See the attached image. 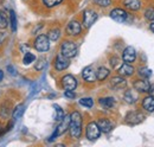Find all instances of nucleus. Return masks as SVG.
Listing matches in <instances>:
<instances>
[{"label": "nucleus", "instance_id": "1", "mask_svg": "<svg viewBox=\"0 0 154 147\" xmlns=\"http://www.w3.org/2000/svg\"><path fill=\"white\" fill-rule=\"evenodd\" d=\"M69 132L71 138L79 139L82 134V115L78 111H74L70 115V124H69Z\"/></svg>", "mask_w": 154, "mask_h": 147}, {"label": "nucleus", "instance_id": "2", "mask_svg": "<svg viewBox=\"0 0 154 147\" xmlns=\"http://www.w3.org/2000/svg\"><path fill=\"white\" fill-rule=\"evenodd\" d=\"M60 55L66 58H74L77 55V45L71 40H65L60 45Z\"/></svg>", "mask_w": 154, "mask_h": 147}, {"label": "nucleus", "instance_id": "3", "mask_svg": "<svg viewBox=\"0 0 154 147\" xmlns=\"http://www.w3.org/2000/svg\"><path fill=\"white\" fill-rule=\"evenodd\" d=\"M143 119H145L143 113L137 111V110H133V111H129V113L126 115L125 121H126V124H128V125H131V126H134V125L141 124V122L143 121Z\"/></svg>", "mask_w": 154, "mask_h": 147}, {"label": "nucleus", "instance_id": "4", "mask_svg": "<svg viewBox=\"0 0 154 147\" xmlns=\"http://www.w3.org/2000/svg\"><path fill=\"white\" fill-rule=\"evenodd\" d=\"M35 48L39 52H46L50 49V39L45 35H39L35 40Z\"/></svg>", "mask_w": 154, "mask_h": 147}, {"label": "nucleus", "instance_id": "5", "mask_svg": "<svg viewBox=\"0 0 154 147\" xmlns=\"http://www.w3.org/2000/svg\"><path fill=\"white\" fill-rule=\"evenodd\" d=\"M85 135H87L88 140H90V141H94V140H96V139L100 138L101 129L98 127L97 122H90V124H88L87 129H85Z\"/></svg>", "mask_w": 154, "mask_h": 147}, {"label": "nucleus", "instance_id": "6", "mask_svg": "<svg viewBox=\"0 0 154 147\" xmlns=\"http://www.w3.org/2000/svg\"><path fill=\"white\" fill-rule=\"evenodd\" d=\"M69 124H70V115H66V116H64V117H63V120H62V121H60V124L58 125V127L56 128V130H55L54 135L51 136L50 141H51V140H54L55 138L59 136V135L64 134V133L69 129Z\"/></svg>", "mask_w": 154, "mask_h": 147}, {"label": "nucleus", "instance_id": "7", "mask_svg": "<svg viewBox=\"0 0 154 147\" xmlns=\"http://www.w3.org/2000/svg\"><path fill=\"white\" fill-rule=\"evenodd\" d=\"M97 17L98 16L94 10H90V8L85 10L83 12V24H84V26L88 27V29L90 26H93V24L97 20Z\"/></svg>", "mask_w": 154, "mask_h": 147}, {"label": "nucleus", "instance_id": "8", "mask_svg": "<svg viewBox=\"0 0 154 147\" xmlns=\"http://www.w3.org/2000/svg\"><path fill=\"white\" fill-rule=\"evenodd\" d=\"M62 86L65 90H75L77 87V80L72 75H65L62 78Z\"/></svg>", "mask_w": 154, "mask_h": 147}, {"label": "nucleus", "instance_id": "9", "mask_svg": "<svg viewBox=\"0 0 154 147\" xmlns=\"http://www.w3.org/2000/svg\"><path fill=\"white\" fill-rule=\"evenodd\" d=\"M110 18L116 23H125L128 19V13L122 8H114L110 12Z\"/></svg>", "mask_w": 154, "mask_h": 147}, {"label": "nucleus", "instance_id": "10", "mask_svg": "<svg viewBox=\"0 0 154 147\" xmlns=\"http://www.w3.org/2000/svg\"><path fill=\"white\" fill-rule=\"evenodd\" d=\"M122 59L125 63H129L132 64L133 62H135L136 59V52H135V49L133 46H127L123 52H122Z\"/></svg>", "mask_w": 154, "mask_h": 147}, {"label": "nucleus", "instance_id": "11", "mask_svg": "<svg viewBox=\"0 0 154 147\" xmlns=\"http://www.w3.org/2000/svg\"><path fill=\"white\" fill-rule=\"evenodd\" d=\"M82 77L85 82H89V83H93L96 81V71L94 70V68L91 65H88L83 69L82 71Z\"/></svg>", "mask_w": 154, "mask_h": 147}, {"label": "nucleus", "instance_id": "12", "mask_svg": "<svg viewBox=\"0 0 154 147\" xmlns=\"http://www.w3.org/2000/svg\"><path fill=\"white\" fill-rule=\"evenodd\" d=\"M70 65V62H69V58L64 57L63 55H58L55 59V69L57 71H63L65 70Z\"/></svg>", "mask_w": 154, "mask_h": 147}, {"label": "nucleus", "instance_id": "13", "mask_svg": "<svg viewBox=\"0 0 154 147\" xmlns=\"http://www.w3.org/2000/svg\"><path fill=\"white\" fill-rule=\"evenodd\" d=\"M82 31V25L77 20H71L66 26V33L70 36H78Z\"/></svg>", "mask_w": 154, "mask_h": 147}, {"label": "nucleus", "instance_id": "14", "mask_svg": "<svg viewBox=\"0 0 154 147\" xmlns=\"http://www.w3.org/2000/svg\"><path fill=\"white\" fill-rule=\"evenodd\" d=\"M149 86H151V83L147 81V78H143V80H136L134 83H133V88H134V90H136V92H148Z\"/></svg>", "mask_w": 154, "mask_h": 147}, {"label": "nucleus", "instance_id": "15", "mask_svg": "<svg viewBox=\"0 0 154 147\" xmlns=\"http://www.w3.org/2000/svg\"><path fill=\"white\" fill-rule=\"evenodd\" d=\"M97 125L101 129V132H103V133H109L112 129L114 128V125L109 119H100Z\"/></svg>", "mask_w": 154, "mask_h": 147}, {"label": "nucleus", "instance_id": "16", "mask_svg": "<svg viewBox=\"0 0 154 147\" xmlns=\"http://www.w3.org/2000/svg\"><path fill=\"white\" fill-rule=\"evenodd\" d=\"M110 86H112L114 89H123V88H126V86H127V81H126L123 77H121V76H115V77L112 78Z\"/></svg>", "mask_w": 154, "mask_h": 147}, {"label": "nucleus", "instance_id": "17", "mask_svg": "<svg viewBox=\"0 0 154 147\" xmlns=\"http://www.w3.org/2000/svg\"><path fill=\"white\" fill-rule=\"evenodd\" d=\"M142 107H143V109L147 110V111H149V113H152L154 111V97L153 96H146L143 100H142Z\"/></svg>", "mask_w": 154, "mask_h": 147}, {"label": "nucleus", "instance_id": "18", "mask_svg": "<svg viewBox=\"0 0 154 147\" xmlns=\"http://www.w3.org/2000/svg\"><path fill=\"white\" fill-rule=\"evenodd\" d=\"M98 103L106 109H112L115 106V99L114 97H102L98 100Z\"/></svg>", "mask_w": 154, "mask_h": 147}, {"label": "nucleus", "instance_id": "19", "mask_svg": "<svg viewBox=\"0 0 154 147\" xmlns=\"http://www.w3.org/2000/svg\"><path fill=\"white\" fill-rule=\"evenodd\" d=\"M119 73L121 76H132L134 74V68L133 65H131L129 63H123L120 69H119Z\"/></svg>", "mask_w": 154, "mask_h": 147}, {"label": "nucleus", "instance_id": "20", "mask_svg": "<svg viewBox=\"0 0 154 147\" xmlns=\"http://www.w3.org/2000/svg\"><path fill=\"white\" fill-rule=\"evenodd\" d=\"M123 99H125V101L127 103L132 105V103H135L137 101V94L134 90H132V89H128V90H126V92H125Z\"/></svg>", "mask_w": 154, "mask_h": 147}, {"label": "nucleus", "instance_id": "21", "mask_svg": "<svg viewBox=\"0 0 154 147\" xmlns=\"http://www.w3.org/2000/svg\"><path fill=\"white\" fill-rule=\"evenodd\" d=\"M123 5H125L128 10H131V11H137V10H140V7H141L140 0H125V1H123Z\"/></svg>", "mask_w": 154, "mask_h": 147}, {"label": "nucleus", "instance_id": "22", "mask_svg": "<svg viewBox=\"0 0 154 147\" xmlns=\"http://www.w3.org/2000/svg\"><path fill=\"white\" fill-rule=\"evenodd\" d=\"M109 74H110L109 69H107L106 67H100L96 71V80H98V81H104L109 76Z\"/></svg>", "mask_w": 154, "mask_h": 147}, {"label": "nucleus", "instance_id": "23", "mask_svg": "<svg viewBox=\"0 0 154 147\" xmlns=\"http://www.w3.org/2000/svg\"><path fill=\"white\" fill-rule=\"evenodd\" d=\"M24 110H25V106L24 105H18L13 111H12V116H13V120H19L20 117H21V115L24 114Z\"/></svg>", "mask_w": 154, "mask_h": 147}, {"label": "nucleus", "instance_id": "24", "mask_svg": "<svg viewBox=\"0 0 154 147\" xmlns=\"http://www.w3.org/2000/svg\"><path fill=\"white\" fill-rule=\"evenodd\" d=\"M48 37H49L50 40L56 42V40L59 39V37H60V30H59V29H52V30L48 33Z\"/></svg>", "mask_w": 154, "mask_h": 147}, {"label": "nucleus", "instance_id": "25", "mask_svg": "<svg viewBox=\"0 0 154 147\" xmlns=\"http://www.w3.org/2000/svg\"><path fill=\"white\" fill-rule=\"evenodd\" d=\"M79 105L83 107H87V108H91L94 106V100L91 97H83L79 100Z\"/></svg>", "mask_w": 154, "mask_h": 147}, {"label": "nucleus", "instance_id": "26", "mask_svg": "<svg viewBox=\"0 0 154 147\" xmlns=\"http://www.w3.org/2000/svg\"><path fill=\"white\" fill-rule=\"evenodd\" d=\"M8 26V18L5 12L0 11V29H6Z\"/></svg>", "mask_w": 154, "mask_h": 147}, {"label": "nucleus", "instance_id": "27", "mask_svg": "<svg viewBox=\"0 0 154 147\" xmlns=\"http://www.w3.org/2000/svg\"><path fill=\"white\" fill-rule=\"evenodd\" d=\"M10 110H11L10 103H2L1 109H0V116L6 119V117L8 116V114H10Z\"/></svg>", "mask_w": 154, "mask_h": 147}, {"label": "nucleus", "instance_id": "28", "mask_svg": "<svg viewBox=\"0 0 154 147\" xmlns=\"http://www.w3.org/2000/svg\"><path fill=\"white\" fill-rule=\"evenodd\" d=\"M35 61H36V57H35L33 54H31V52L25 54L24 58H23V63H24L25 65H29V64H31V63L35 62Z\"/></svg>", "mask_w": 154, "mask_h": 147}, {"label": "nucleus", "instance_id": "29", "mask_svg": "<svg viewBox=\"0 0 154 147\" xmlns=\"http://www.w3.org/2000/svg\"><path fill=\"white\" fill-rule=\"evenodd\" d=\"M55 107V109H56V121H58V122H60L62 120H63V117L65 116V114H64V111H63V109L59 107V106H57V105H55L54 106Z\"/></svg>", "mask_w": 154, "mask_h": 147}, {"label": "nucleus", "instance_id": "30", "mask_svg": "<svg viewBox=\"0 0 154 147\" xmlns=\"http://www.w3.org/2000/svg\"><path fill=\"white\" fill-rule=\"evenodd\" d=\"M10 18H11V29L13 32H16L17 31V17H16L14 11L10 12Z\"/></svg>", "mask_w": 154, "mask_h": 147}, {"label": "nucleus", "instance_id": "31", "mask_svg": "<svg viewBox=\"0 0 154 147\" xmlns=\"http://www.w3.org/2000/svg\"><path fill=\"white\" fill-rule=\"evenodd\" d=\"M139 75H140L141 77H143V78H148V77L152 75V70L148 69L147 67L140 68V69H139Z\"/></svg>", "mask_w": 154, "mask_h": 147}, {"label": "nucleus", "instance_id": "32", "mask_svg": "<svg viewBox=\"0 0 154 147\" xmlns=\"http://www.w3.org/2000/svg\"><path fill=\"white\" fill-rule=\"evenodd\" d=\"M145 18L148 21H154V7H148L145 11Z\"/></svg>", "mask_w": 154, "mask_h": 147}, {"label": "nucleus", "instance_id": "33", "mask_svg": "<svg viewBox=\"0 0 154 147\" xmlns=\"http://www.w3.org/2000/svg\"><path fill=\"white\" fill-rule=\"evenodd\" d=\"M62 1H63V0H43L44 5H45L46 7H49V8L57 6V5H59Z\"/></svg>", "mask_w": 154, "mask_h": 147}, {"label": "nucleus", "instance_id": "34", "mask_svg": "<svg viewBox=\"0 0 154 147\" xmlns=\"http://www.w3.org/2000/svg\"><path fill=\"white\" fill-rule=\"evenodd\" d=\"M94 1L101 7H108L112 4V0H94Z\"/></svg>", "mask_w": 154, "mask_h": 147}, {"label": "nucleus", "instance_id": "35", "mask_svg": "<svg viewBox=\"0 0 154 147\" xmlns=\"http://www.w3.org/2000/svg\"><path fill=\"white\" fill-rule=\"evenodd\" d=\"M45 64H46L45 59H44V58H39L37 64H36V69H37V70H42V69L45 67Z\"/></svg>", "mask_w": 154, "mask_h": 147}, {"label": "nucleus", "instance_id": "36", "mask_svg": "<svg viewBox=\"0 0 154 147\" xmlns=\"http://www.w3.org/2000/svg\"><path fill=\"white\" fill-rule=\"evenodd\" d=\"M64 95H65V97H68V99H75V97H76V94L74 92V90H65Z\"/></svg>", "mask_w": 154, "mask_h": 147}, {"label": "nucleus", "instance_id": "37", "mask_svg": "<svg viewBox=\"0 0 154 147\" xmlns=\"http://www.w3.org/2000/svg\"><path fill=\"white\" fill-rule=\"evenodd\" d=\"M120 62V59L117 58V57H113V58H110V64H112V67L113 68H116V65H117V63Z\"/></svg>", "mask_w": 154, "mask_h": 147}, {"label": "nucleus", "instance_id": "38", "mask_svg": "<svg viewBox=\"0 0 154 147\" xmlns=\"http://www.w3.org/2000/svg\"><path fill=\"white\" fill-rule=\"evenodd\" d=\"M148 92H149V95H151V96H153L154 97V84H151V86H149Z\"/></svg>", "mask_w": 154, "mask_h": 147}, {"label": "nucleus", "instance_id": "39", "mask_svg": "<svg viewBox=\"0 0 154 147\" xmlns=\"http://www.w3.org/2000/svg\"><path fill=\"white\" fill-rule=\"evenodd\" d=\"M5 33H4V32H0V44H1V43H2V40H4V39H5Z\"/></svg>", "mask_w": 154, "mask_h": 147}, {"label": "nucleus", "instance_id": "40", "mask_svg": "<svg viewBox=\"0 0 154 147\" xmlns=\"http://www.w3.org/2000/svg\"><path fill=\"white\" fill-rule=\"evenodd\" d=\"M2 78H4V73H2L1 70H0V82L2 81Z\"/></svg>", "mask_w": 154, "mask_h": 147}, {"label": "nucleus", "instance_id": "41", "mask_svg": "<svg viewBox=\"0 0 154 147\" xmlns=\"http://www.w3.org/2000/svg\"><path fill=\"white\" fill-rule=\"evenodd\" d=\"M149 29H151V30H152V31L154 32V23H152V24L149 25Z\"/></svg>", "mask_w": 154, "mask_h": 147}]
</instances>
